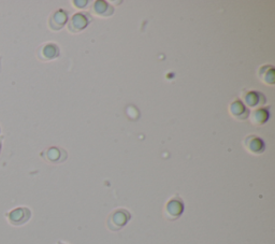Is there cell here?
Returning <instances> with one entry per match:
<instances>
[{
    "instance_id": "obj_11",
    "label": "cell",
    "mask_w": 275,
    "mask_h": 244,
    "mask_svg": "<svg viewBox=\"0 0 275 244\" xmlns=\"http://www.w3.org/2000/svg\"><path fill=\"white\" fill-rule=\"evenodd\" d=\"M252 124L256 126H261L266 124L270 118V112L266 108H258V109H254L252 113H250V117Z\"/></svg>"
},
{
    "instance_id": "obj_16",
    "label": "cell",
    "mask_w": 275,
    "mask_h": 244,
    "mask_svg": "<svg viewBox=\"0 0 275 244\" xmlns=\"http://www.w3.org/2000/svg\"><path fill=\"white\" fill-rule=\"evenodd\" d=\"M58 244H66V243H63V242H58Z\"/></svg>"
},
{
    "instance_id": "obj_1",
    "label": "cell",
    "mask_w": 275,
    "mask_h": 244,
    "mask_svg": "<svg viewBox=\"0 0 275 244\" xmlns=\"http://www.w3.org/2000/svg\"><path fill=\"white\" fill-rule=\"evenodd\" d=\"M132 215L125 209H118L109 215L107 226L111 232H119L127 225Z\"/></svg>"
},
{
    "instance_id": "obj_17",
    "label": "cell",
    "mask_w": 275,
    "mask_h": 244,
    "mask_svg": "<svg viewBox=\"0 0 275 244\" xmlns=\"http://www.w3.org/2000/svg\"><path fill=\"white\" fill-rule=\"evenodd\" d=\"M0 132H1V128H0Z\"/></svg>"
},
{
    "instance_id": "obj_8",
    "label": "cell",
    "mask_w": 275,
    "mask_h": 244,
    "mask_svg": "<svg viewBox=\"0 0 275 244\" xmlns=\"http://www.w3.org/2000/svg\"><path fill=\"white\" fill-rule=\"evenodd\" d=\"M68 21H69L68 12L64 9H58L51 14L49 18V27L53 31H58L61 28H64Z\"/></svg>"
},
{
    "instance_id": "obj_4",
    "label": "cell",
    "mask_w": 275,
    "mask_h": 244,
    "mask_svg": "<svg viewBox=\"0 0 275 244\" xmlns=\"http://www.w3.org/2000/svg\"><path fill=\"white\" fill-rule=\"evenodd\" d=\"M40 156L42 157L44 161L49 162V164L56 165V164H61V162H64L68 157V154L64 148H60L57 146H51L41 152Z\"/></svg>"
},
{
    "instance_id": "obj_10",
    "label": "cell",
    "mask_w": 275,
    "mask_h": 244,
    "mask_svg": "<svg viewBox=\"0 0 275 244\" xmlns=\"http://www.w3.org/2000/svg\"><path fill=\"white\" fill-rule=\"evenodd\" d=\"M229 112L238 121H244L250 117V109L240 99L232 101L229 106Z\"/></svg>"
},
{
    "instance_id": "obj_7",
    "label": "cell",
    "mask_w": 275,
    "mask_h": 244,
    "mask_svg": "<svg viewBox=\"0 0 275 244\" xmlns=\"http://www.w3.org/2000/svg\"><path fill=\"white\" fill-rule=\"evenodd\" d=\"M242 103L251 108V109H258L267 103V99L263 94L257 91H247L242 95Z\"/></svg>"
},
{
    "instance_id": "obj_15",
    "label": "cell",
    "mask_w": 275,
    "mask_h": 244,
    "mask_svg": "<svg viewBox=\"0 0 275 244\" xmlns=\"http://www.w3.org/2000/svg\"><path fill=\"white\" fill-rule=\"evenodd\" d=\"M4 137L3 135H0V153H1V150H2V141H3Z\"/></svg>"
},
{
    "instance_id": "obj_3",
    "label": "cell",
    "mask_w": 275,
    "mask_h": 244,
    "mask_svg": "<svg viewBox=\"0 0 275 244\" xmlns=\"http://www.w3.org/2000/svg\"><path fill=\"white\" fill-rule=\"evenodd\" d=\"M184 212V202L183 200L178 197V196H174L173 198H171L164 207V216L169 221H175L177 220Z\"/></svg>"
},
{
    "instance_id": "obj_6",
    "label": "cell",
    "mask_w": 275,
    "mask_h": 244,
    "mask_svg": "<svg viewBox=\"0 0 275 244\" xmlns=\"http://www.w3.org/2000/svg\"><path fill=\"white\" fill-rule=\"evenodd\" d=\"M91 23V16L86 13H77L74 14L68 23V29L72 33L83 31Z\"/></svg>"
},
{
    "instance_id": "obj_12",
    "label": "cell",
    "mask_w": 275,
    "mask_h": 244,
    "mask_svg": "<svg viewBox=\"0 0 275 244\" xmlns=\"http://www.w3.org/2000/svg\"><path fill=\"white\" fill-rule=\"evenodd\" d=\"M93 11L97 16L108 17L113 14L114 9L107 1H96L93 6Z\"/></svg>"
},
{
    "instance_id": "obj_2",
    "label": "cell",
    "mask_w": 275,
    "mask_h": 244,
    "mask_svg": "<svg viewBox=\"0 0 275 244\" xmlns=\"http://www.w3.org/2000/svg\"><path fill=\"white\" fill-rule=\"evenodd\" d=\"M5 218L13 226H22L31 218V211L26 207H18L5 213Z\"/></svg>"
},
{
    "instance_id": "obj_9",
    "label": "cell",
    "mask_w": 275,
    "mask_h": 244,
    "mask_svg": "<svg viewBox=\"0 0 275 244\" xmlns=\"http://www.w3.org/2000/svg\"><path fill=\"white\" fill-rule=\"evenodd\" d=\"M243 144L246 150L254 155L263 154L266 150V144L264 140L254 134L247 135L243 141Z\"/></svg>"
},
{
    "instance_id": "obj_5",
    "label": "cell",
    "mask_w": 275,
    "mask_h": 244,
    "mask_svg": "<svg viewBox=\"0 0 275 244\" xmlns=\"http://www.w3.org/2000/svg\"><path fill=\"white\" fill-rule=\"evenodd\" d=\"M60 55V50L57 44L45 43L41 45L37 51V57L41 62H51L58 58Z\"/></svg>"
},
{
    "instance_id": "obj_14",
    "label": "cell",
    "mask_w": 275,
    "mask_h": 244,
    "mask_svg": "<svg viewBox=\"0 0 275 244\" xmlns=\"http://www.w3.org/2000/svg\"><path fill=\"white\" fill-rule=\"evenodd\" d=\"M88 3V1L84 0V1H73V4H75L74 6H77V8H84V6Z\"/></svg>"
},
{
    "instance_id": "obj_13",
    "label": "cell",
    "mask_w": 275,
    "mask_h": 244,
    "mask_svg": "<svg viewBox=\"0 0 275 244\" xmlns=\"http://www.w3.org/2000/svg\"><path fill=\"white\" fill-rule=\"evenodd\" d=\"M274 74H275V71L272 65H265L261 67L258 71V76L260 80L263 81L264 83L270 84V85L274 84V78H275Z\"/></svg>"
}]
</instances>
